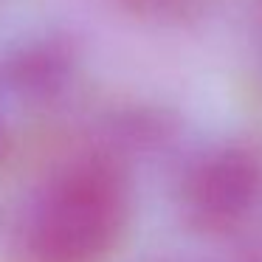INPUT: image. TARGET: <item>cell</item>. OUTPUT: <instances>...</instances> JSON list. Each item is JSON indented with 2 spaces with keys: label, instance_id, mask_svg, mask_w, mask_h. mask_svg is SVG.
<instances>
[{
  "label": "cell",
  "instance_id": "cell-2",
  "mask_svg": "<svg viewBox=\"0 0 262 262\" xmlns=\"http://www.w3.org/2000/svg\"><path fill=\"white\" fill-rule=\"evenodd\" d=\"M262 206V152L237 141L194 161L183 181L186 217L203 231H228Z\"/></svg>",
  "mask_w": 262,
  "mask_h": 262
},
{
  "label": "cell",
  "instance_id": "cell-4",
  "mask_svg": "<svg viewBox=\"0 0 262 262\" xmlns=\"http://www.w3.org/2000/svg\"><path fill=\"white\" fill-rule=\"evenodd\" d=\"M6 147V116H3V107H0V149Z\"/></svg>",
  "mask_w": 262,
  "mask_h": 262
},
{
  "label": "cell",
  "instance_id": "cell-1",
  "mask_svg": "<svg viewBox=\"0 0 262 262\" xmlns=\"http://www.w3.org/2000/svg\"><path fill=\"white\" fill-rule=\"evenodd\" d=\"M133 192L113 152L65 161L26 200L14 226L17 262H110L130 223Z\"/></svg>",
  "mask_w": 262,
  "mask_h": 262
},
{
  "label": "cell",
  "instance_id": "cell-3",
  "mask_svg": "<svg viewBox=\"0 0 262 262\" xmlns=\"http://www.w3.org/2000/svg\"><path fill=\"white\" fill-rule=\"evenodd\" d=\"M79 71V46L71 34L42 31L23 37L0 57V96L23 107H51L68 93Z\"/></svg>",
  "mask_w": 262,
  "mask_h": 262
}]
</instances>
